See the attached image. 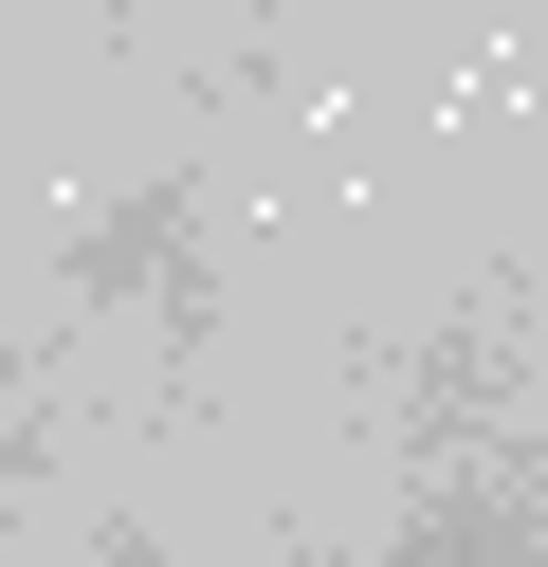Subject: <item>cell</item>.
Listing matches in <instances>:
<instances>
[{
    "label": "cell",
    "instance_id": "cell-1",
    "mask_svg": "<svg viewBox=\"0 0 548 567\" xmlns=\"http://www.w3.org/2000/svg\"><path fill=\"white\" fill-rule=\"evenodd\" d=\"M55 293H92V311H146V330H219L201 184H183V165H146V184L73 202V238H55Z\"/></svg>",
    "mask_w": 548,
    "mask_h": 567
},
{
    "label": "cell",
    "instance_id": "cell-2",
    "mask_svg": "<svg viewBox=\"0 0 548 567\" xmlns=\"http://www.w3.org/2000/svg\"><path fill=\"white\" fill-rule=\"evenodd\" d=\"M530 549H548L530 476H457V494H421V513L384 530V567H530Z\"/></svg>",
    "mask_w": 548,
    "mask_h": 567
},
{
    "label": "cell",
    "instance_id": "cell-3",
    "mask_svg": "<svg viewBox=\"0 0 548 567\" xmlns=\"http://www.w3.org/2000/svg\"><path fill=\"white\" fill-rule=\"evenodd\" d=\"M37 457H55V403H37V348L0 330V513L37 494Z\"/></svg>",
    "mask_w": 548,
    "mask_h": 567
},
{
    "label": "cell",
    "instance_id": "cell-4",
    "mask_svg": "<svg viewBox=\"0 0 548 567\" xmlns=\"http://www.w3.org/2000/svg\"><path fill=\"white\" fill-rule=\"evenodd\" d=\"M92 567H165V530H128V513H110V530H92Z\"/></svg>",
    "mask_w": 548,
    "mask_h": 567
}]
</instances>
